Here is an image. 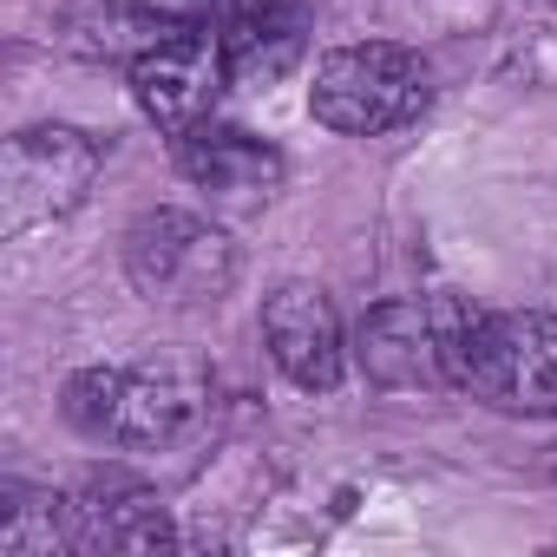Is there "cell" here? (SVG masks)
Segmentation results:
<instances>
[{
  "instance_id": "obj_5",
  "label": "cell",
  "mask_w": 557,
  "mask_h": 557,
  "mask_svg": "<svg viewBox=\"0 0 557 557\" xmlns=\"http://www.w3.org/2000/svg\"><path fill=\"white\" fill-rule=\"evenodd\" d=\"M459 296H387L355 329V368L381 394H440L453 387V348L466 329Z\"/></svg>"
},
{
  "instance_id": "obj_2",
  "label": "cell",
  "mask_w": 557,
  "mask_h": 557,
  "mask_svg": "<svg viewBox=\"0 0 557 557\" xmlns=\"http://www.w3.org/2000/svg\"><path fill=\"white\" fill-rule=\"evenodd\" d=\"M66 420L125 453H158L177 446L203 413H210V381L197 368H79L60 394Z\"/></svg>"
},
{
  "instance_id": "obj_1",
  "label": "cell",
  "mask_w": 557,
  "mask_h": 557,
  "mask_svg": "<svg viewBox=\"0 0 557 557\" xmlns=\"http://www.w3.org/2000/svg\"><path fill=\"white\" fill-rule=\"evenodd\" d=\"M453 394L511 420H557V309H472L453 348Z\"/></svg>"
},
{
  "instance_id": "obj_7",
  "label": "cell",
  "mask_w": 557,
  "mask_h": 557,
  "mask_svg": "<svg viewBox=\"0 0 557 557\" xmlns=\"http://www.w3.org/2000/svg\"><path fill=\"white\" fill-rule=\"evenodd\" d=\"M125 73H132V99H138V112H145L164 138H184V132L210 125L223 86L236 79L216 21H190V27L164 34V40H158L151 53H138Z\"/></svg>"
},
{
  "instance_id": "obj_6",
  "label": "cell",
  "mask_w": 557,
  "mask_h": 557,
  "mask_svg": "<svg viewBox=\"0 0 557 557\" xmlns=\"http://www.w3.org/2000/svg\"><path fill=\"white\" fill-rule=\"evenodd\" d=\"M106 171L99 138L79 125H27L0 151V230L27 236L47 223H66Z\"/></svg>"
},
{
  "instance_id": "obj_9",
  "label": "cell",
  "mask_w": 557,
  "mask_h": 557,
  "mask_svg": "<svg viewBox=\"0 0 557 557\" xmlns=\"http://www.w3.org/2000/svg\"><path fill=\"white\" fill-rule=\"evenodd\" d=\"M66 524H73V557H151V550H171L177 544V524L164 511V498L119 472V466H99L86 472L73 492H66Z\"/></svg>"
},
{
  "instance_id": "obj_4",
  "label": "cell",
  "mask_w": 557,
  "mask_h": 557,
  "mask_svg": "<svg viewBox=\"0 0 557 557\" xmlns=\"http://www.w3.org/2000/svg\"><path fill=\"white\" fill-rule=\"evenodd\" d=\"M426 99H433V73L400 40H348V47H329L315 60V79H309L315 125H329L342 138H387V132L413 125L426 112Z\"/></svg>"
},
{
  "instance_id": "obj_11",
  "label": "cell",
  "mask_w": 557,
  "mask_h": 557,
  "mask_svg": "<svg viewBox=\"0 0 557 557\" xmlns=\"http://www.w3.org/2000/svg\"><path fill=\"white\" fill-rule=\"evenodd\" d=\"M0 557H73L66 492H40L21 479L0 485Z\"/></svg>"
},
{
  "instance_id": "obj_3",
  "label": "cell",
  "mask_w": 557,
  "mask_h": 557,
  "mask_svg": "<svg viewBox=\"0 0 557 557\" xmlns=\"http://www.w3.org/2000/svg\"><path fill=\"white\" fill-rule=\"evenodd\" d=\"M236 275H243V256H236L230 230L197 210L158 203V210L132 216V230H125V283L151 309H171V315L216 309L236 289Z\"/></svg>"
},
{
  "instance_id": "obj_10",
  "label": "cell",
  "mask_w": 557,
  "mask_h": 557,
  "mask_svg": "<svg viewBox=\"0 0 557 557\" xmlns=\"http://www.w3.org/2000/svg\"><path fill=\"white\" fill-rule=\"evenodd\" d=\"M177 145V171L197 184V190H210V197H223V203H256V197H269L275 184H283V151L275 145H262L256 132H236V125H197V132H184V138H171Z\"/></svg>"
},
{
  "instance_id": "obj_8",
  "label": "cell",
  "mask_w": 557,
  "mask_h": 557,
  "mask_svg": "<svg viewBox=\"0 0 557 557\" xmlns=\"http://www.w3.org/2000/svg\"><path fill=\"white\" fill-rule=\"evenodd\" d=\"M262 348L283 368V381L302 394H335L355 361V342H348L329 289L302 283V275H289V283H275L262 296Z\"/></svg>"
}]
</instances>
